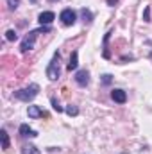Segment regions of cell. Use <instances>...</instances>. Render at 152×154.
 Returning a JSON list of instances; mask_svg holds the SVG:
<instances>
[{
  "label": "cell",
  "instance_id": "6da1fadb",
  "mask_svg": "<svg viewBox=\"0 0 152 154\" xmlns=\"http://www.w3.org/2000/svg\"><path fill=\"white\" fill-rule=\"evenodd\" d=\"M50 31H52L50 25H41V27H38V29H34V31H29L27 36L22 39V43H20V50H22V54L31 52V50L34 48V45H36V38H38L39 34H43V32H50Z\"/></svg>",
  "mask_w": 152,
  "mask_h": 154
},
{
  "label": "cell",
  "instance_id": "7a4b0ae2",
  "mask_svg": "<svg viewBox=\"0 0 152 154\" xmlns=\"http://www.w3.org/2000/svg\"><path fill=\"white\" fill-rule=\"evenodd\" d=\"M39 93V86L34 82V84H31V86H27V88H22V90H16L14 93H13V97L16 99V100H22V102H31L32 99H36Z\"/></svg>",
  "mask_w": 152,
  "mask_h": 154
},
{
  "label": "cell",
  "instance_id": "3957f363",
  "mask_svg": "<svg viewBox=\"0 0 152 154\" xmlns=\"http://www.w3.org/2000/svg\"><path fill=\"white\" fill-rule=\"evenodd\" d=\"M59 61H61V54L56 50L54 52V56H52V59H50V63L47 65V77H48V81H57L59 77H61V66H59Z\"/></svg>",
  "mask_w": 152,
  "mask_h": 154
},
{
  "label": "cell",
  "instance_id": "277c9868",
  "mask_svg": "<svg viewBox=\"0 0 152 154\" xmlns=\"http://www.w3.org/2000/svg\"><path fill=\"white\" fill-rule=\"evenodd\" d=\"M59 20H61V23H63V25L72 27V25H75V22H77V13L72 9V7H66V9H63V11H61Z\"/></svg>",
  "mask_w": 152,
  "mask_h": 154
},
{
  "label": "cell",
  "instance_id": "5b68a950",
  "mask_svg": "<svg viewBox=\"0 0 152 154\" xmlns=\"http://www.w3.org/2000/svg\"><path fill=\"white\" fill-rule=\"evenodd\" d=\"M74 81H75L77 86H81V88H86V86L90 84V72H88L86 68H82V70H77L75 75H74Z\"/></svg>",
  "mask_w": 152,
  "mask_h": 154
},
{
  "label": "cell",
  "instance_id": "8992f818",
  "mask_svg": "<svg viewBox=\"0 0 152 154\" xmlns=\"http://www.w3.org/2000/svg\"><path fill=\"white\" fill-rule=\"evenodd\" d=\"M111 99H113L116 104H125L127 102V93L122 88H113L111 90Z\"/></svg>",
  "mask_w": 152,
  "mask_h": 154
},
{
  "label": "cell",
  "instance_id": "52a82bcc",
  "mask_svg": "<svg viewBox=\"0 0 152 154\" xmlns=\"http://www.w3.org/2000/svg\"><path fill=\"white\" fill-rule=\"evenodd\" d=\"M54 20H56V13H52V11H43L38 14L39 25H50Z\"/></svg>",
  "mask_w": 152,
  "mask_h": 154
},
{
  "label": "cell",
  "instance_id": "ba28073f",
  "mask_svg": "<svg viewBox=\"0 0 152 154\" xmlns=\"http://www.w3.org/2000/svg\"><path fill=\"white\" fill-rule=\"evenodd\" d=\"M18 133L22 138H36L38 136V131H34L32 127H29V124H22L18 127Z\"/></svg>",
  "mask_w": 152,
  "mask_h": 154
},
{
  "label": "cell",
  "instance_id": "9c48e42d",
  "mask_svg": "<svg viewBox=\"0 0 152 154\" xmlns=\"http://www.w3.org/2000/svg\"><path fill=\"white\" fill-rule=\"evenodd\" d=\"M27 115H29V118H41V116H47V111H43L39 106H29Z\"/></svg>",
  "mask_w": 152,
  "mask_h": 154
},
{
  "label": "cell",
  "instance_id": "30bf717a",
  "mask_svg": "<svg viewBox=\"0 0 152 154\" xmlns=\"http://www.w3.org/2000/svg\"><path fill=\"white\" fill-rule=\"evenodd\" d=\"M77 66H79V52L74 50L72 56H70V61H68V65H66V70H68V72H74V70H77Z\"/></svg>",
  "mask_w": 152,
  "mask_h": 154
},
{
  "label": "cell",
  "instance_id": "8fae6325",
  "mask_svg": "<svg viewBox=\"0 0 152 154\" xmlns=\"http://www.w3.org/2000/svg\"><path fill=\"white\" fill-rule=\"evenodd\" d=\"M79 14H81V20H82L84 23H88V25H90V23L93 22V18H95V14H93L88 7H82V9L79 11Z\"/></svg>",
  "mask_w": 152,
  "mask_h": 154
},
{
  "label": "cell",
  "instance_id": "7c38bea8",
  "mask_svg": "<svg viewBox=\"0 0 152 154\" xmlns=\"http://www.w3.org/2000/svg\"><path fill=\"white\" fill-rule=\"evenodd\" d=\"M22 154H41V151L36 145H32V143H25L22 147Z\"/></svg>",
  "mask_w": 152,
  "mask_h": 154
},
{
  "label": "cell",
  "instance_id": "4fadbf2b",
  "mask_svg": "<svg viewBox=\"0 0 152 154\" xmlns=\"http://www.w3.org/2000/svg\"><path fill=\"white\" fill-rule=\"evenodd\" d=\"M111 34H113V32L109 31V32L104 36V43H102V47H104V48H102V56H104L106 59H109V57H111V54H109V48H108V41H109V38H111Z\"/></svg>",
  "mask_w": 152,
  "mask_h": 154
},
{
  "label": "cell",
  "instance_id": "5bb4252c",
  "mask_svg": "<svg viewBox=\"0 0 152 154\" xmlns=\"http://www.w3.org/2000/svg\"><path fill=\"white\" fill-rule=\"evenodd\" d=\"M0 138H2V149L4 151H7L9 149V134H7V131L5 129H0Z\"/></svg>",
  "mask_w": 152,
  "mask_h": 154
},
{
  "label": "cell",
  "instance_id": "9a60e30c",
  "mask_svg": "<svg viewBox=\"0 0 152 154\" xmlns=\"http://www.w3.org/2000/svg\"><path fill=\"white\" fill-rule=\"evenodd\" d=\"M65 113L68 116H77L79 115V108H77L75 104H68V106L65 108Z\"/></svg>",
  "mask_w": 152,
  "mask_h": 154
},
{
  "label": "cell",
  "instance_id": "2e32d148",
  "mask_svg": "<svg viewBox=\"0 0 152 154\" xmlns=\"http://www.w3.org/2000/svg\"><path fill=\"white\" fill-rule=\"evenodd\" d=\"M50 104H52V108H54V109H56L57 113H63V111H65V108H63V106L59 104V100H57L56 97H50Z\"/></svg>",
  "mask_w": 152,
  "mask_h": 154
},
{
  "label": "cell",
  "instance_id": "e0dca14e",
  "mask_svg": "<svg viewBox=\"0 0 152 154\" xmlns=\"http://www.w3.org/2000/svg\"><path fill=\"white\" fill-rule=\"evenodd\" d=\"M5 5L9 11H16L18 5H20V0H5Z\"/></svg>",
  "mask_w": 152,
  "mask_h": 154
},
{
  "label": "cell",
  "instance_id": "ac0fdd59",
  "mask_svg": "<svg viewBox=\"0 0 152 154\" xmlns=\"http://www.w3.org/2000/svg\"><path fill=\"white\" fill-rule=\"evenodd\" d=\"M5 39H7V41H16V39H18V34H16L13 29H9V31H5Z\"/></svg>",
  "mask_w": 152,
  "mask_h": 154
},
{
  "label": "cell",
  "instance_id": "d6986e66",
  "mask_svg": "<svg viewBox=\"0 0 152 154\" xmlns=\"http://www.w3.org/2000/svg\"><path fill=\"white\" fill-rule=\"evenodd\" d=\"M100 81H102L104 86H109V84L113 82V75H111V74H104V75L100 77Z\"/></svg>",
  "mask_w": 152,
  "mask_h": 154
},
{
  "label": "cell",
  "instance_id": "ffe728a7",
  "mask_svg": "<svg viewBox=\"0 0 152 154\" xmlns=\"http://www.w3.org/2000/svg\"><path fill=\"white\" fill-rule=\"evenodd\" d=\"M143 22H150V5H147L145 9H143Z\"/></svg>",
  "mask_w": 152,
  "mask_h": 154
},
{
  "label": "cell",
  "instance_id": "44dd1931",
  "mask_svg": "<svg viewBox=\"0 0 152 154\" xmlns=\"http://www.w3.org/2000/svg\"><path fill=\"white\" fill-rule=\"evenodd\" d=\"M116 2H118V0H108V4H109V5H114Z\"/></svg>",
  "mask_w": 152,
  "mask_h": 154
},
{
  "label": "cell",
  "instance_id": "7402d4cb",
  "mask_svg": "<svg viewBox=\"0 0 152 154\" xmlns=\"http://www.w3.org/2000/svg\"><path fill=\"white\" fill-rule=\"evenodd\" d=\"M48 2H50V4H54V2H57V0H48Z\"/></svg>",
  "mask_w": 152,
  "mask_h": 154
},
{
  "label": "cell",
  "instance_id": "603a6c76",
  "mask_svg": "<svg viewBox=\"0 0 152 154\" xmlns=\"http://www.w3.org/2000/svg\"><path fill=\"white\" fill-rule=\"evenodd\" d=\"M122 154H127V152H122Z\"/></svg>",
  "mask_w": 152,
  "mask_h": 154
}]
</instances>
